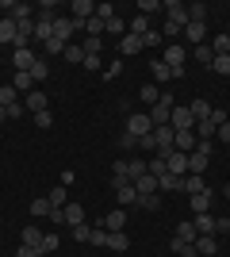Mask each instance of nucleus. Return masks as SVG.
I'll return each mask as SVG.
<instances>
[{
  "mask_svg": "<svg viewBox=\"0 0 230 257\" xmlns=\"http://www.w3.org/2000/svg\"><path fill=\"white\" fill-rule=\"evenodd\" d=\"M211 123H215V127H222V123H230V115H226V111H222V107H211Z\"/></svg>",
  "mask_w": 230,
  "mask_h": 257,
  "instance_id": "44",
  "label": "nucleus"
},
{
  "mask_svg": "<svg viewBox=\"0 0 230 257\" xmlns=\"http://www.w3.org/2000/svg\"><path fill=\"white\" fill-rule=\"evenodd\" d=\"M211 200H215V192H211V188H207V192H199V196H192V211H207V207H211Z\"/></svg>",
  "mask_w": 230,
  "mask_h": 257,
  "instance_id": "26",
  "label": "nucleus"
},
{
  "mask_svg": "<svg viewBox=\"0 0 230 257\" xmlns=\"http://www.w3.org/2000/svg\"><path fill=\"white\" fill-rule=\"evenodd\" d=\"M192 58H196V62H203L211 69V62H215V50H211V43H199L196 50H192Z\"/></svg>",
  "mask_w": 230,
  "mask_h": 257,
  "instance_id": "24",
  "label": "nucleus"
},
{
  "mask_svg": "<svg viewBox=\"0 0 230 257\" xmlns=\"http://www.w3.org/2000/svg\"><path fill=\"white\" fill-rule=\"evenodd\" d=\"M211 50L215 54H230V35H215V39H211Z\"/></svg>",
  "mask_w": 230,
  "mask_h": 257,
  "instance_id": "40",
  "label": "nucleus"
},
{
  "mask_svg": "<svg viewBox=\"0 0 230 257\" xmlns=\"http://www.w3.org/2000/svg\"><path fill=\"white\" fill-rule=\"evenodd\" d=\"M215 131H219V127H215L211 119H196V127H192V135H196L199 142H211V139H215Z\"/></svg>",
  "mask_w": 230,
  "mask_h": 257,
  "instance_id": "18",
  "label": "nucleus"
},
{
  "mask_svg": "<svg viewBox=\"0 0 230 257\" xmlns=\"http://www.w3.org/2000/svg\"><path fill=\"white\" fill-rule=\"evenodd\" d=\"M211 69H215V73H230V54H215Z\"/></svg>",
  "mask_w": 230,
  "mask_h": 257,
  "instance_id": "43",
  "label": "nucleus"
},
{
  "mask_svg": "<svg viewBox=\"0 0 230 257\" xmlns=\"http://www.w3.org/2000/svg\"><path fill=\"white\" fill-rule=\"evenodd\" d=\"M142 50H146V39H142V35H131V31H127L119 39V54H127V58H134V54H142Z\"/></svg>",
  "mask_w": 230,
  "mask_h": 257,
  "instance_id": "10",
  "label": "nucleus"
},
{
  "mask_svg": "<svg viewBox=\"0 0 230 257\" xmlns=\"http://www.w3.org/2000/svg\"><path fill=\"white\" fill-rule=\"evenodd\" d=\"M215 234H230V219H215Z\"/></svg>",
  "mask_w": 230,
  "mask_h": 257,
  "instance_id": "55",
  "label": "nucleus"
},
{
  "mask_svg": "<svg viewBox=\"0 0 230 257\" xmlns=\"http://www.w3.org/2000/svg\"><path fill=\"white\" fill-rule=\"evenodd\" d=\"M4 111H8V119H20L23 111H27V107H23V100H20V104H12V107H4Z\"/></svg>",
  "mask_w": 230,
  "mask_h": 257,
  "instance_id": "53",
  "label": "nucleus"
},
{
  "mask_svg": "<svg viewBox=\"0 0 230 257\" xmlns=\"http://www.w3.org/2000/svg\"><path fill=\"white\" fill-rule=\"evenodd\" d=\"M12 88H16L20 96H27V92H35V77H31V73H20V69H16V77H12Z\"/></svg>",
  "mask_w": 230,
  "mask_h": 257,
  "instance_id": "16",
  "label": "nucleus"
},
{
  "mask_svg": "<svg viewBox=\"0 0 230 257\" xmlns=\"http://www.w3.org/2000/svg\"><path fill=\"white\" fill-rule=\"evenodd\" d=\"M215 139H222V142H230V123H222L219 131H215Z\"/></svg>",
  "mask_w": 230,
  "mask_h": 257,
  "instance_id": "57",
  "label": "nucleus"
},
{
  "mask_svg": "<svg viewBox=\"0 0 230 257\" xmlns=\"http://www.w3.org/2000/svg\"><path fill=\"white\" fill-rule=\"evenodd\" d=\"M127 31H131V35H146V31H150V16H134V20L127 23Z\"/></svg>",
  "mask_w": 230,
  "mask_h": 257,
  "instance_id": "31",
  "label": "nucleus"
},
{
  "mask_svg": "<svg viewBox=\"0 0 230 257\" xmlns=\"http://www.w3.org/2000/svg\"><path fill=\"white\" fill-rule=\"evenodd\" d=\"M192 226H196V234H215V215H211V211H199L196 219H192Z\"/></svg>",
  "mask_w": 230,
  "mask_h": 257,
  "instance_id": "17",
  "label": "nucleus"
},
{
  "mask_svg": "<svg viewBox=\"0 0 230 257\" xmlns=\"http://www.w3.org/2000/svg\"><path fill=\"white\" fill-rule=\"evenodd\" d=\"M180 192H188V196L207 192V177H199V173H188L184 181H180Z\"/></svg>",
  "mask_w": 230,
  "mask_h": 257,
  "instance_id": "11",
  "label": "nucleus"
},
{
  "mask_svg": "<svg viewBox=\"0 0 230 257\" xmlns=\"http://www.w3.org/2000/svg\"><path fill=\"white\" fill-rule=\"evenodd\" d=\"M88 246H108V230H104V223L92 226V234H88Z\"/></svg>",
  "mask_w": 230,
  "mask_h": 257,
  "instance_id": "36",
  "label": "nucleus"
},
{
  "mask_svg": "<svg viewBox=\"0 0 230 257\" xmlns=\"http://www.w3.org/2000/svg\"><path fill=\"white\" fill-rule=\"evenodd\" d=\"M43 230H39V226H23V246H35L39 249V253H43Z\"/></svg>",
  "mask_w": 230,
  "mask_h": 257,
  "instance_id": "22",
  "label": "nucleus"
},
{
  "mask_svg": "<svg viewBox=\"0 0 230 257\" xmlns=\"http://www.w3.org/2000/svg\"><path fill=\"white\" fill-rule=\"evenodd\" d=\"M138 207H146V211H157V207H161V192H157V196H138Z\"/></svg>",
  "mask_w": 230,
  "mask_h": 257,
  "instance_id": "42",
  "label": "nucleus"
},
{
  "mask_svg": "<svg viewBox=\"0 0 230 257\" xmlns=\"http://www.w3.org/2000/svg\"><path fill=\"white\" fill-rule=\"evenodd\" d=\"M100 65H104V62H100V58H92V54H85V69H92V73H96Z\"/></svg>",
  "mask_w": 230,
  "mask_h": 257,
  "instance_id": "54",
  "label": "nucleus"
},
{
  "mask_svg": "<svg viewBox=\"0 0 230 257\" xmlns=\"http://www.w3.org/2000/svg\"><path fill=\"white\" fill-rule=\"evenodd\" d=\"M12 104H20V92L12 85H0V107H12Z\"/></svg>",
  "mask_w": 230,
  "mask_h": 257,
  "instance_id": "30",
  "label": "nucleus"
},
{
  "mask_svg": "<svg viewBox=\"0 0 230 257\" xmlns=\"http://www.w3.org/2000/svg\"><path fill=\"white\" fill-rule=\"evenodd\" d=\"M173 253H176V257H199L192 242H173Z\"/></svg>",
  "mask_w": 230,
  "mask_h": 257,
  "instance_id": "41",
  "label": "nucleus"
},
{
  "mask_svg": "<svg viewBox=\"0 0 230 257\" xmlns=\"http://www.w3.org/2000/svg\"><path fill=\"white\" fill-rule=\"evenodd\" d=\"M169 127H173V131H192V127H196L192 107H188V104H176V107H173V115H169Z\"/></svg>",
  "mask_w": 230,
  "mask_h": 257,
  "instance_id": "4",
  "label": "nucleus"
},
{
  "mask_svg": "<svg viewBox=\"0 0 230 257\" xmlns=\"http://www.w3.org/2000/svg\"><path fill=\"white\" fill-rule=\"evenodd\" d=\"M157 192H180V177H173V173H165L161 181H157Z\"/></svg>",
  "mask_w": 230,
  "mask_h": 257,
  "instance_id": "27",
  "label": "nucleus"
},
{
  "mask_svg": "<svg viewBox=\"0 0 230 257\" xmlns=\"http://www.w3.org/2000/svg\"><path fill=\"white\" fill-rule=\"evenodd\" d=\"M46 219H50L54 226H66V211H62V207H50V215H46Z\"/></svg>",
  "mask_w": 230,
  "mask_h": 257,
  "instance_id": "46",
  "label": "nucleus"
},
{
  "mask_svg": "<svg viewBox=\"0 0 230 257\" xmlns=\"http://www.w3.org/2000/svg\"><path fill=\"white\" fill-rule=\"evenodd\" d=\"M31 215H35V219H46V215H50V200H46V196L31 200Z\"/></svg>",
  "mask_w": 230,
  "mask_h": 257,
  "instance_id": "32",
  "label": "nucleus"
},
{
  "mask_svg": "<svg viewBox=\"0 0 230 257\" xmlns=\"http://www.w3.org/2000/svg\"><path fill=\"white\" fill-rule=\"evenodd\" d=\"M4 119H8V111H4V107H0V123H4Z\"/></svg>",
  "mask_w": 230,
  "mask_h": 257,
  "instance_id": "58",
  "label": "nucleus"
},
{
  "mask_svg": "<svg viewBox=\"0 0 230 257\" xmlns=\"http://www.w3.org/2000/svg\"><path fill=\"white\" fill-rule=\"evenodd\" d=\"M0 43H16V20H0Z\"/></svg>",
  "mask_w": 230,
  "mask_h": 257,
  "instance_id": "28",
  "label": "nucleus"
},
{
  "mask_svg": "<svg viewBox=\"0 0 230 257\" xmlns=\"http://www.w3.org/2000/svg\"><path fill=\"white\" fill-rule=\"evenodd\" d=\"M16 257H43V253H39V249H35V246H23V242H20V249H16Z\"/></svg>",
  "mask_w": 230,
  "mask_h": 257,
  "instance_id": "51",
  "label": "nucleus"
},
{
  "mask_svg": "<svg viewBox=\"0 0 230 257\" xmlns=\"http://www.w3.org/2000/svg\"><path fill=\"white\" fill-rule=\"evenodd\" d=\"M73 31H77V20H73V16H58V20H54V39H58V43L69 46Z\"/></svg>",
  "mask_w": 230,
  "mask_h": 257,
  "instance_id": "6",
  "label": "nucleus"
},
{
  "mask_svg": "<svg viewBox=\"0 0 230 257\" xmlns=\"http://www.w3.org/2000/svg\"><path fill=\"white\" fill-rule=\"evenodd\" d=\"M35 123H39V127H50V123H54V115H50V111H39V115H35Z\"/></svg>",
  "mask_w": 230,
  "mask_h": 257,
  "instance_id": "52",
  "label": "nucleus"
},
{
  "mask_svg": "<svg viewBox=\"0 0 230 257\" xmlns=\"http://www.w3.org/2000/svg\"><path fill=\"white\" fill-rule=\"evenodd\" d=\"M127 135H134V139L153 135V119L146 115V111H131V115H127Z\"/></svg>",
  "mask_w": 230,
  "mask_h": 257,
  "instance_id": "3",
  "label": "nucleus"
},
{
  "mask_svg": "<svg viewBox=\"0 0 230 257\" xmlns=\"http://www.w3.org/2000/svg\"><path fill=\"white\" fill-rule=\"evenodd\" d=\"M46 200H50V207H66V204H69V192L62 188V184H58V188H54L50 196H46Z\"/></svg>",
  "mask_w": 230,
  "mask_h": 257,
  "instance_id": "34",
  "label": "nucleus"
},
{
  "mask_svg": "<svg viewBox=\"0 0 230 257\" xmlns=\"http://www.w3.org/2000/svg\"><path fill=\"white\" fill-rule=\"evenodd\" d=\"M54 249H58V234H46V238H43V257L54 253Z\"/></svg>",
  "mask_w": 230,
  "mask_h": 257,
  "instance_id": "48",
  "label": "nucleus"
},
{
  "mask_svg": "<svg viewBox=\"0 0 230 257\" xmlns=\"http://www.w3.org/2000/svg\"><path fill=\"white\" fill-rule=\"evenodd\" d=\"M96 20H115V8H111V4H96Z\"/></svg>",
  "mask_w": 230,
  "mask_h": 257,
  "instance_id": "45",
  "label": "nucleus"
},
{
  "mask_svg": "<svg viewBox=\"0 0 230 257\" xmlns=\"http://www.w3.org/2000/svg\"><path fill=\"white\" fill-rule=\"evenodd\" d=\"M153 12H165L161 0H138V16H153Z\"/></svg>",
  "mask_w": 230,
  "mask_h": 257,
  "instance_id": "33",
  "label": "nucleus"
},
{
  "mask_svg": "<svg viewBox=\"0 0 230 257\" xmlns=\"http://www.w3.org/2000/svg\"><path fill=\"white\" fill-rule=\"evenodd\" d=\"M62 211H66V226H81V223H85V207H81V204H73V200H69V204L62 207Z\"/></svg>",
  "mask_w": 230,
  "mask_h": 257,
  "instance_id": "21",
  "label": "nucleus"
},
{
  "mask_svg": "<svg viewBox=\"0 0 230 257\" xmlns=\"http://www.w3.org/2000/svg\"><path fill=\"white\" fill-rule=\"evenodd\" d=\"M157 100H161V88H157V85H142V104H157Z\"/></svg>",
  "mask_w": 230,
  "mask_h": 257,
  "instance_id": "37",
  "label": "nucleus"
},
{
  "mask_svg": "<svg viewBox=\"0 0 230 257\" xmlns=\"http://www.w3.org/2000/svg\"><path fill=\"white\" fill-rule=\"evenodd\" d=\"M134 184V192L138 196H157V177H150V173H142L138 181H131Z\"/></svg>",
  "mask_w": 230,
  "mask_h": 257,
  "instance_id": "14",
  "label": "nucleus"
},
{
  "mask_svg": "<svg viewBox=\"0 0 230 257\" xmlns=\"http://www.w3.org/2000/svg\"><path fill=\"white\" fill-rule=\"evenodd\" d=\"M196 226H192V223H176V238H173V242H196Z\"/></svg>",
  "mask_w": 230,
  "mask_h": 257,
  "instance_id": "25",
  "label": "nucleus"
},
{
  "mask_svg": "<svg viewBox=\"0 0 230 257\" xmlns=\"http://www.w3.org/2000/svg\"><path fill=\"white\" fill-rule=\"evenodd\" d=\"M108 249L111 253H127L131 249V234L127 230H108Z\"/></svg>",
  "mask_w": 230,
  "mask_h": 257,
  "instance_id": "13",
  "label": "nucleus"
},
{
  "mask_svg": "<svg viewBox=\"0 0 230 257\" xmlns=\"http://www.w3.org/2000/svg\"><path fill=\"white\" fill-rule=\"evenodd\" d=\"M115 257H119V253H115Z\"/></svg>",
  "mask_w": 230,
  "mask_h": 257,
  "instance_id": "59",
  "label": "nucleus"
},
{
  "mask_svg": "<svg viewBox=\"0 0 230 257\" xmlns=\"http://www.w3.org/2000/svg\"><path fill=\"white\" fill-rule=\"evenodd\" d=\"M23 107H27L31 115H39V111H50V100H46L43 88H35V92H27V96H23Z\"/></svg>",
  "mask_w": 230,
  "mask_h": 257,
  "instance_id": "8",
  "label": "nucleus"
},
{
  "mask_svg": "<svg viewBox=\"0 0 230 257\" xmlns=\"http://www.w3.org/2000/svg\"><path fill=\"white\" fill-rule=\"evenodd\" d=\"M180 35H184V39H188V43H203V35H207V27H203V23H192V20H188V27H184V31H180Z\"/></svg>",
  "mask_w": 230,
  "mask_h": 257,
  "instance_id": "23",
  "label": "nucleus"
},
{
  "mask_svg": "<svg viewBox=\"0 0 230 257\" xmlns=\"http://www.w3.org/2000/svg\"><path fill=\"white\" fill-rule=\"evenodd\" d=\"M39 62V54L31 50V46H20V50L12 54V65H16V69H20V73H31V65Z\"/></svg>",
  "mask_w": 230,
  "mask_h": 257,
  "instance_id": "7",
  "label": "nucleus"
},
{
  "mask_svg": "<svg viewBox=\"0 0 230 257\" xmlns=\"http://www.w3.org/2000/svg\"><path fill=\"white\" fill-rule=\"evenodd\" d=\"M31 77H35V81H46V77H50V62H46V58H39V62L31 65Z\"/></svg>",
  "mask_w": 230,
  "mask_h": 257,
  "instance_id": "35",
  "label": "nucleus"
},
{
  "mask_svg": "<svg viewBox=\"0 0 230 257\" xmlns=\"http://www.w3.org/2000/svg\"><path fill=\"white\" fill-rule=\"evenodd\" d=\"M88 234H92V226H85V223L73 226V238H77V242H88Z\"/></svg>",
  "mask_w": 230,
  "mask_h": 257,
  "instance_id": "50",
  "label": "nucleus"
},
{
  "mask_svg": "<svg viewBox=\"0 0 230 257\" xmlns=\"http://www.w3.org/2000/svg\"><path fill=\"white\" fill-rule=\"evenodd\" d=\"M188 107H192V115H196V119H207L211 115V104H207V100H192Z\"/></svg>",
  "mask_w": 230,
  "mask_h": 257,
  "instance_id": "39",
  "label": "nucleus"
},
{
  "mask_svg": "<svg viewBox=\"0 0 230 257\" xmlns=\"http://www.w3.org/2000/svg\"><path fill=\"white\" fill-rule=\"evenodd\" d=\"M150 73H153V81H157V85H169V81H173V69H169V65L161 62V58H157V62H150Z\"/></svg>",
  "mask_w": 230,
  "mask_h": 257,
  "instance_id": "15",
  "label": "nucleus"
},
{
  "mask_svg": "<svg viewBox=\"0 0 230 257\" xmlns=\"http://www.w3.org/2000/svg\"><path fill=\"white\" fill-rule=\"evenodd\" d=\"M119 146H123V150H134V146H138V139H134V135H127V131H123V135H119Z\"/></svg>",
  "mask_w": 230,
  "mask_h": 257,
  "instance_id": "49",
  "label": "nucleus"
},
{
  "mask_svg": "<svg viewBox=\"0 0 230 257\" xmlns=\"http://www.w3.org/2000/svg\"><path fill=\"white\" fill-rule=\"evenodd\" d=\"M115 204H119V207L138 204V192H134V184H131V181H115Z\"/></svg>",
  "mask_w": 230,
  "mask_h": 257,
  "instance_id": "9",
  "label": "nucleus"
},
{
  "mask_svg": "<svg viewBox=\"0 0 230 257\" xmlns=\"http://www.w3.org/2000/svg\"><path fill=\"white\" fill-rule=\"evenodd\" d=\"M165 169L173 173V177H180V181H184V177H188V154L169 150V158H165Z\"/></svg>",
  "mask_w": 230,
  "mask_h": 257,
  "instance_id": "5",
  "label": "nucleus"
},
{
  "mask_svg": "<svg viewBox=\"0 0 230 257\" xmlns=\"http://www.w3.org/2000/svg\"><path fill=\"white\" fill-rule=\"evenodd\" d=\"M62 58H66V62H73V65H77V62H85V46H73V43H69Z\"/></svg>",
  "mask_w": 230,
  "mask_h": 257,
  "instance_id": "38",
  "label": "nucleus"
},
{
  "mask_svg": "<svg viewBox=\"0 0 230 257\" xmlns=\"http://www.w3.org/2000/svg\"><path fill=\"white\" fill-rule=\"evenodd\" d=\"M199 146V139L192 135V131H176L173 135V150H180V154H192Z\"/></svg>",
  "mask_w": 230,
  "mask_h": 257,
  "instance_id": "12",
  "label": "nucleus"
},
{
  "mask_svg": "<svg viewBox=\"0 0 230 257\" xmlns=\"http://www.w3.org/2000/svg\"><path fill=\"white\" fill-rule=\"evenodd\" d=\"M142 39H146V46H157V43H161V35H157V31H146Z\"/></svg>",
  "mask_w": 230,
  "mask_h": 257,
  "instance_id": "56",
  "label": "nucleus"
},
{
  "mask_svg": "<svg viewBox=\"0 0 230 257\" xmlns=\"http://www.w3.org/2000/svg\"><path fill=\"white\" fill-rule=\"evenodd\" d=\"M188 27V8L180 0H165V35H180Z\"/></svg>",
  "mask_w": 230,
  "mask_h": 257,
  "instance_id": "1",
  "label": "nucleus"
},
{
  "mask_svg": "<svg viewBox=\"0 0 230 257\" xmlns=\"http://www.w3.org/2000/svg\"><path fill=\"white\" fill-rule=\"evenodd\" d=\"M123 226H127V211H123V207L104 215V230H123Z\"/></svg>",
  "mask_w": 230,
  "mask_h": 257,
  "instance_id": "19",
  "label": "nucleus"
},
{
  "mask_svg": "<svg viewBox=\"0 0 230 257\" xmlns=\"http://www.w3.org/2000/svg\"><path fill=\"white\" fill-rule=\"evenodd\" d=\"M165 65H169V69H173L176 73V81H180V77H184V62H188V50L180 43H169L165 46V58H161Z\"/></svg>",
  "mask_w": 230,
  "mask_h": 257,
  "instance_id": "2",
  "label": "nucleus"
},
{
  "mask_svg": "<svg viewBox=\"0 0 230 257\" xmlns=\"http://www.w3.org/2000/svg\"><path fill=\"white\" fill-rule=\"evenodd\" d=\"M27 16H35V8H31V4H23V0H16L12 12H8V20H27Z\"/></svg>",
  "mask_w": 230,
  "mask_h": 257,
  "instance_id": "29",
  "label": "nucleus"
},
{
  "mask_svg": "<svg viewBox=\"0 0 230 257\" xmlns=\"http://www.w3.org/2000/svg\"><path fill=\"white\" fill-rule=\"evenodd\" d=\"M192 246H196V253H199V257H211L215 249H219V242H215V234H199Z\"/></svg>",
  "mask_w": 230,
  "mask_h": 257,
  "instance_id": "20",
  "label": "nucleus"
},
{
  "mask_svg": "<svg viewBox=\"0 0 230 257\" xmlns=\"http://www.w3.org/2000/svg\"><path fill=\"white\" fill-rule=\"evenodd\" d=\"M119 73H123V62H111L108 69H104V81H115Z\"/></svg>",
  "mask_w": 230,
  "mask_h": 257,
  "instance_id": "47",
  "label": "nucleus"
}]
</instances>
